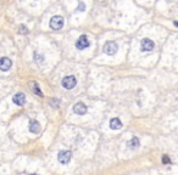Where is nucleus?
<instances>
[{
  "instance_id": "f257e3e1",
  "label": "nucleus",
  "mask_w": 178,
  "mask_h": 175,
  "mask_svg": "<svg viewBox=\"0 0 178 175\" xmlns=\"http://www.w3.org/2000/svg\"><path fill=\"white\" fill-rule=\"evenodd\" d=\"M76 84H77V80H76V78L73 76H67V77H65L62 79V86L65 89L71 90V89H73L76 86Z\"/></svg>"
},
{
  "instance_id": "f03ea898",
  "label": "nucleus",
  "mask_w": 178,
  "mask_h": 175,
  "mask_svg": "<svg viewBox=\"0 0 178 175\" xmlns=\"http://www.w3.org/2000/svg\"><path fill=\"white\" fill-rule=\"evenodd\" d=\"M62 26H64V18L61 16H54L50 19V27H51V29L59 30V29L62 28Z\"/></svg>"
},
{
  "instance_id": "7ed1b4c3",
  "label": "nucleus",
  "mask_w": 178,
  "mask_h": 175,
  "mask_svg": "<svg viewBox=\"0 0 178 175\" xmlns=\"http://www.w3.org/2000/svg\"><path fill=\"white\" fill-rule=\"evenodd\" d=\"M117 44L115 42H106L104 45V51L107 55H115L117 53Z\"/></svg>"
},
{
  "instance_id": "20e7f679",
  "label": "nucleus",
  "mask_w": 178,
  "mask_h": 175,
  "mask_svg": "<svg viewBox=\"0 0 178 175\" xmlns=\"http://www.w3.org/2000/svg\"><path fill=\"white\" fill-rule=\"evenodd\" d=\"M71 158H72L71 151H61L60 153H59V156H57V159H59V162H60L61 164H67L68 162L71 161Z\"/></svg>"
},
{
  "instance_id": "39448f33",
  "label": "nucleus",
  "mask_w": 178,
  "mask_h": 175,
  "mask_svg": "<svg viewBox=\"0 0 178 175\" xmlns=\"http://www.w3.org/2000/svg\"><path fill=\"white\" fill-rule=\"evenodd\" d=\"M89 44H90V43H89L87 35H81L80 38H78L77 42H76V46H77V49H80V50H83V49L88 48Z\"/></svg>"
},
{
  "instance_id": "423d86ee",
  "label": "nucleus",
  "mask_w": 178,
  "mask_h": 175,
  "mask_svg": "<svg viewBox=\"0 0 178 175\" xmlns=\"http://www.w3.org/2000/svg\"><path fill=\"white\" fill-rule=\"evenodd\" d=\"M154 49V42L150 39H143L142 40V51L144 53H149Z\"/></svg>"
},
{
  "instance_id": "0eeeda50",
  "label": "nucleus",
  "mask_w": 178,
  "mask_h": 175,
  "mask_svg": "<svg viewBox=\"0 0 178 175\" xmlns=\"http://www.w3.org/2000/svg\"><path fill=\"white\" fill-rule=\"evenodd\" d=\"M12 66V62H11V60L7 58V57H3V58H0V69L6 72L10 69V67Z\"/></svg>"
},
{
  "instance_id": "6e6552de",
  "label": "nucleus",
  "mask_w": 178,
  "mask_h": 175,
  "mask_svg": "<svg viewBox=\"0 0 178 175\" xmlns=\"http://www.w3.org/2000/svg\"><path fill=\"white\" fill-rule=\"evenodd\" d=\"M12 101H14V104H16L18 106H22L26 102V95L23 94V92H18V94H16L12 97Z\"/></svg>"
},
{
  "instance_id": "1a4fd4ad",
  "label": "nucleus",
  "mask_w": 178,
  "mask_h": 175,
  "mask_svg": "<svg viewBox=\"0 0 178 175\" xmlns=\"http://www.w3.org/2000/svg\"><path fill=\"white\" fill-rule=\"evenodd\" d=\"M73 111L75 113H77V115H85L87 113V106L83 104V102H77V104L75 105L73 107Z\"/></svg>"
},
{
  "instance_id": "9d476101",
  "label": "nucleus",
  "mask_w": 178,
  "mask_h": 175,
  "mask_svg": "<svg viewBox=\"0 0 178 175\" xmlns=\"http://www.w3.org/2000/svg\"><path fill=\"white\" fill-rule=\"evenodd\" d=\"M29 130H31V133H33V134H38L39 130H41V124H39V122L32 120L29 123Z\"/></svg>"
},
{
  "instance_id": "9b49d317",
  "label": "nucleus",
  "mask_w": 178,
  "mask_h": 175,
  "mask_svg": "<svg viewBox=\"0 0 178 175\" xmlns=\"http://www.w3.org/2000/svg\"><path fill=\"white\" fill-rule=\"evenodd\" d=\"M110 128L114 129V130L121 129V128H122V123H121V120L118 119V118H112V119L110 120Z\"/></svg>"
},
{
  "instance_id": "f8f14e48",
  "label": "nucleus",
  "mask_w": 178,
  "mask_h": 175,
  "mask_svg": "<svg viewBox=\"0 0 178 175\" xmlns=\"http://www.w3.org/2000/svg\"><path fill=\"white\" fill-rule=\"evenodd\" d=\"M128 146H130L131 148H137L138 146H139V139L138 138H132L131 141H128Z\"/></svg>"
},
{
  "instance_id": "ddd939ff",
  "label": "nucleus",
  "mask_w": 178,
  "mask_h": 175,
  "mask_svg": "<svg viewBox=\"0 0 178 175\" xmlns=\"http://www.w3.org/2000/svg\"><path fill=\"white\" fill-rule=\"evenodd\" d=\"M31 85L33 86V88H32V90H33V91L35 92V94H37V95H39V96H42V97H43V92L41 91V89H39V86H38V84L35 83V81H33V83H32Z\"/></svg>"
},
{
  "instance_id": "4468645a",
  "label": "nucleus",
  "mask_w": 178,
  "mask_h": 175,
  "mask_svg": "<svg viewBox=\"0 0 178 175\" xmlns=\"http://www.w3.org/2000/svg\"><path fill=\"white\" fill-rule=\"evenodd\" d=\"M84 9H85L84 3H80V6H78V11H84Z\"/></svg>"
},
{
  "instance_id": "2eb2a0df",
  "label": "nucleus",
  "mask_w": 178,
  "mask_h": 175,
  "mask_svg": "<svg viewBox=\"0 0 178 175\" xmlns=\"http://www.w3.org/2000/svg\"><path fill=\"white\" fill-rule=\"evenodd\" d=\"M28 30H27V28L25 27V26H21L20 27V33H27Z\"/></svg>"
},
{
  "instance_id": "dca6fc26",
  "label": "nucleus",
  "mask_w": 178,
  "mask_h": 175,
  "mask_svg": "<svg viewBox=\"0 0 178 175\" xmlns=\"http://www.w3.org/2000/svg\"><path fill=\"white\" fill-rule=\"evenodd\" d=\"M162 162L165 163V164H167V163H171V161H170V158L167 157V156H164V158H162Z\"/></svg>"
},
{
  "instance_id": "f3484780",
  "label": "nucleus",
  "mask_w": 178,
  "mask_h": 175,
  "mask_svg": "<svg viewBox=\"0 0 178 175\" xmlns=\"http://www.w3.org/2000/svg\"><path fill=\"white\" fill-rule=\"evenodd\" d=\"M32 175H38V174H32Z\"/></svg>"
}]
</instances>
